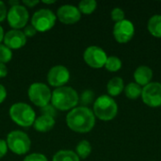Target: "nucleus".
Returning <instances> with one entry per match:
<instances>
[{
  "instance_id": "nucleus-33",
  "label": "nucleus",
  "mask_w": 161,
  "mask_h": 161,
  "mask_svg": "<svg viewBox=\"0 0 161 161\" xmlns=\"http://www.w3.org/2000/svg\"><path fill=\"white\" fill-rule=\"evenodd\" d=\"M7 90H6V88L2 85V84H0V104H2L5 100H6V98H7Z\"/></svg>"
},
{
  "instance_id": "nucleus-10",
  "label": "nucleus",
  "mask_w": 161,
  "mask_h": 161,
  "mask_svg": "<svg viewBox=\"0 0 161 161\" xmlns=\"http://www.w3.org/2000/svg\"><path fill=\"white\" fill-rule=\"evenodd\" d=\"M142 99L150 108L161 107V83L151 82L142 88Z\"/></svg>"
},
{
  "instance_id": "nucleus-2",
  "label": "nucleus",
  "mask_w": 161,
  "mask_h": 161,
  "mask_svg": "<svg viewBox=\"0 0 161 161\" xmlns=\"http://www.w3.org/2000/svg\"><path fill=\"white\" fill-rule=\"evenodd\" d=\"M79 103V95L77 92L69 86L57 88L52 92L51 105L58 110L67 111L76 108Z\"/></svg>"
},
{
  "instance_id": "nucleus-9",
  "label": "nucleus",
  "mask_w": 161,
  "mask_h": 161,
  "mask_svg": "<svg viewBox=\"0 0 161 161\" xmlns=\"http://www.w3.org/2000/svg\"><path fill=\"white\" fill-rule=\"evenodd\" d=\"M83 58L90 67L93 69H100L102 67H105L108 56L105 50L102 49L101 47L92 45L87 47L84 51Z\"/></svg>"
},
{
  "instance_id": "nucleus-7",
  "label": "nucleus",
  "mask_w": 161,
  "mask_h": 161,
  "mask_svg": "<svg viewBox=\"0 0 161 161\" xmlns=\"http://www.w3.org/2000/svg\"><path fill=\"white\" fill-rule=\"evenodd\" d=\"M57 15L49 8H41L34 12L31 17V25L38 32L49 31L55 25Z\"/></svg>"
},
{
  "instance_id": "nucleus-29",
  "label": "nucleus",
  "mask_w": 161,
  "mask_h": 161,
  "mask_svg": "<svg viewBox=\"0 0 161 161\" xmlns=\"http://www.w3.org/2000/svg\"><path fill=\"white\" fill-rule=\"evenodd\" d=\"M24 34L25 35V37H33L36 35V33L38 32L36 30V28L32 25H25V29H24Z\"/></svg>"
},
{
  "instance_id": "nucleus-16",
  "label": "nucleus",
  "mask_w": 161,
  "mask_h": 161,
  "mask_svg": "<svg viewBox=\"0 0 161 161\" xmlns=\"http://www.w3.org/2000/svg\"><path fill=\"white\" fill-rule=\"evenodd\" d=\"M56 121L54 117L48 116V115H41L38 118H36L33 126L34 129L38 132H42V133H45L48 132L50 130L53 129V127L55 126Z\"/></svg>"
},
{
  "instance_id": "nucleus-30",
  "label": "nucleus",
  "mask_w": 161,
  "mask_h": 161,
  "mask_svg": "<svg viewBox=\"0 0 161 161\" xmlns=\"http://www.w3.org/2000/svg\"><path fill=\"white\" fill-rule=\"evenodd\" d=\"M8 15V8L3 1H0V23L3 22Z\"/></svg>"
},
{
  "instance_id": "nucleus-8",
  "label": "nucleus",
  "mask_w": 161,
  "mask_h": 161,
  "mask_svg": "<svg viewBox=\"0 0 161 161\" xmlns=\"http://www.w3.org/2000/svg\"><path fill=\"white\" fill-rule=\"evenodd\" d=\"M8 23L12 29H21L26 25L29 20V13L27 8L22 4L12 6L8 10Z\"/></svg>"
},
{
  "instance_id": "nucleus-18",
  "label": "nucleus",
  "mask_w": 161,
  "mask_h": 161,
  "mask_svg": "<svg viewBox=\"0 0 161 161\" xmlns=\"http://www.w3.org/2000/svg\"><path fill=\"white\" fill-rule=\"evenodd\" d=\"M147 28L150 34L156 38H161V15L156 14L153 15L148 23H147Z\"/></svg>"
},
{
  "instance_id": "nucleus-31",
  "label": "nucleus",
  "mask_w": 161,
  "mask_h": 161,
  "mask_svg": "<svg viewBox=\"0 0 161 161\" xmlns=\"http://www.w3.org/2000/svg\"><path fill=\"white\" fill-rule=\"evenodd\" d=\"M8 144L7 142L4 140H0V158H4L8 152Z\"/></svg>"
},
{
  "instance_id": "nucleus-19",
  "label": "nucleus",
  "mask_w": 161,
  "mask_h": 161,
  "mask_svg": "<svg viewBox=\"0 0 161 161\" xmlns=\"http://www.w3.org/2000/svg\"><path fill=\"white\" fill-rule=\"evenodd\" d=\"M125 96L130 99V100H136L140 96H142V87L138 85L135 82H130L125 87Z\"/></svg>"
},
{
  "instance_id": "nucleus-6",
  "label": "nucleus",
  "mask_w": 161,
  "mask_h": 161,
  "mask_svg": "<svg viewBox=\"0 0 161 161\" xmlns=\"http://www.w3.org/2000/svg\"><path fill=\"white\" fill-rule=\"evenodd\" d=\"M27 95L32 104L42 108L51 103L52 92L44 83L35 82L29 86Z\"/></svg>"
},
{
  "instance_id": "nucleus-13",
  "label": "nucleus",
  "mask_w": 161,
  "mask_h": 161,
  "mask_svg": "<svg viewBox=\"0 0 161 161\" xmlns=\"http://www.w3.org/2000/svg\"><path fill=\"white\" fill-rule=\"evenodd\" d=\"M57 19L64 25H74L81 19V12L74 5H62L58 8Z\"/></svg>"
},
{
  "instance_id": "nucleus-4",
  "label": "nucleus",
  "mask_w": 161,
  "mask_h": 161,
  "mask_svg": "<svg viewBox=\"0 0 161 161\" xmlns=\"http://www.w3.org/2000/svg\"><path fill=\"white\" fill-rule=\"evenodd\" d=\"M8 113L12 122L22 127H29L33 125L37 118L34 109L28 104L23 102L11 105Z\"/></svg>"
},
{
  "instance_id": "nucleus-15",
  "label": "nucleus",
  "mask_w": 161,
  "mask_h": 161,
  "mask_svg": "<svg viewBox=\"0 0 161 161\" xmlns=\"http://www.w3.org/2000/svg\"><path fill=\"white\" fill-rule=\"evenodd\" d=\"M152 78H153V70L149 66L141 65L134 72L135 83H137L142 88L148 85L149 83H151Z\"/></svg>"
},
{
  "instance_id": "nucleus-24",
  "label": "nucleus",
  "mask_w": 161,
  "mask_h": 161,
  "mask_svg": "<svg viewBox=\"0 0 161 161\" xmlns=\"http://www.w3.org/2000/svg\"><path fill=\"white\" fill-rule=\"evenodd\" d=\"M93 99H94V92L91 90H86L79 96V103L82 107H87L88 105L93 102Z\"/></svg>"
},
{
  "instance_id": "nucleus-26",
  "label": "nucleus",
  "mask_w": 161,
  "mask_h": 161,
  "mask_svg": "<svg viewBox=\"0 0 161 161\" xmlns=\"http://www.w3.org/2000/svg\"><path fill=\"white\" fill-rule=\"evenodd\" d=\"M125 11L123 8H114L112 10H111V13H110V16H111V19L115 22V23H118V22H121L123 20H125Z\"/></svg>"
},
{
  "instance_id": "nucleus-28",
  "label": "nucleus",
  "mask_w": 161,
  "mask_h": 161,
  "mask_svg": "<svg viewBox=\"0 0 161 161\" xmlns=\"http://www.w3.org/2000/svg\"><path fill=\"white\" fill-rule=\"evenodd\" d=\"M41 110L43 113V115H48V116H51V117H55L57 115V109L51 104L42 108Z\"/></svg>"
},
{
  "instance_id": "nucleus-35",
  "label": "nucleus",
  "mask_w": 161,
  "mask_h": 161,
  "mask_svg": "<svg viewBox=\"0 0 161 161\" xmlns=\"http://www.w3.org/2000/svg\"><path fill=\"white\" fill-rule=\"evenodd\" d=\"M8 4L10 5V7H12V6H16V5H20L21 4V2H19L18 0H10V1H8Z\"/></svg>"
},
{
  "instance_id": "nucleus-1",
  "label": "nucleus",
  "mask_w": 161,
  "mask_h": 161,
  "mask_svg": "<svg viewBox=\"0 0 161 161\" xmlns=\"http://www.w3.org/2000/svg\"><path fill=\"white\" fill-rule=\"evenodd\" d=\"M66 124L74 132L88 133L95 125V116L88 107H76L66 115Z\"/></svg>"
},
{
  "instance_id": "nucleus-34",
  "label": "nucleus",
  "mask_w": 161,
  "mask_h": 161,
  "mask_svg": "<svg viewBox=\"0 0 161 161\" xmlns=\"http://www.w3.org/2000/svg\"><path fill=\"white\" fill-rule=\"evenodd\" d=\"M8 75V68L6 66V64L0 63V78L5 77Z\"/></svg>"
},
{
  "instance_id": "nucleus-5",
  "label": "nucleus",
  "mask_w": 161,
  "mask_h": 161,
  "mask_svg": "<svg viewBox=\"0 0 161 161\" xmlns=\"http://www.w3.org/2000/svg\"><path fill=\"white\" fill-rule=\"evenodd\" d=\"M8 148L15 155L23 156L26 154L31 147L30 138L26 133L21 130H13L7 136Z\"/></svg>"
},
{
  "instance_id": "nucleus-37",
  "label": "nucleus",
  "mask_w": 161,
  "mask_h": 161,
  "mask_svg": "<svg viewBox=\"0 0 161 161\" xmlns=\"http://www.w3.org/2000/svg\"><path fill=\"white\" fill-rule=\"evenodd\" d=\"M42 3H43V4H45V5H51V4H54V3H56V1H55V0H51V1H46V0H43V1H42Z\"/></svg>"
},
{
  "instance_id": "nucleus-22",
  "label": "nucleus",
  "mask_w": 161,
  "mask_h": 161,
  "mask_svg": "<svg viewBox=\"0 0 161 161\" xmlns=\"http://www.w3.org/2000/svg\"><path fill=\"white\" fill-rule=\"evenodd\" d=\"M77 8L81 14H92L97 8V2L95 0H82Z\"/></svg>"
},
{
  "instance_id": "nucleus-23",
  "label": "nucleus",
  "mask_w": 161,
  "mask_h": 161,
  "mask_svg": "<svg viewBox=\"0 0 161 161\" xmlns=\"http://www.w3.org/2000/svg\"><path fill=\"white\" fill-rule=\"evenodd\" d=\"M122 66H123L122 60L116 56L108 57V59L105 64V68L108 71L112 72V73H115V72H118L119 70H121Z\"/></svg>"
},
{
  "instance_id": "nucleus-17",
  "label": "nucleus",
  "mask_w": 161,
  "mask_h": 161,
  "mask_svg": "<svg viewBox=\"0 0 161 161\" xmlns=\"http://www.w3.org/2000/svg\"><path fill=\"white\" fill-rule=\"evenodd\" d=\"M125 90V83L123 78L119 76L112 77L107 85V91L109 96L114 97L120 95Z\"/></svg>"
},
{
  "instance_id": "nucleus-25",
  "label": "nucleus",
  "mask_w": 161,
  "mask_h": 161,
  "mask_svg": "<svg viewBox=\"0 0 161 161\" xmlns=\"http://www.w3.org/2000/svg\"><path fill=\"white\" fill-rule=\"evenodd\" d=\"M12 58V51L5 44H0V63H8Z\"/></svg>"
},
{
  "instance_id": "nucleus-14",
  "label": "nucleus",
  "mask_w": 161,
  "mask_h": 161,
  "mask_svg": "<svg viewBox=\"0 0 161 161\" xmlns=\"http://www.w3.org/2000/svg\"><path fill=\"white\" fill-rule=\"evenodd\" d=\"M4 44L9 49H20L26 43V37L22 30L11 29L4 35Z\"/></svg>"
},
{
  "instance_id": "nucleus-32",
  "label": "nucleus",
  "mask_w": 161,
  "mask_h": 161,
  "mask_svg": "<svg viewBox=\"0 0 161 161\" xmlns=\"http://www.w3.org/2000/svg\"><path fill=\"white\" fill-rule=\"evenodd\" d=\"M39 3H40V1H38V0H35V1H32V0H30V1L29 0H24L22 2V5L25 6V8H34Z\"/></svg>"
},
{
  "instance_id": "nucleus-20",
  "label": "nucleus",
  "mask_w": 161,
  "mask_h": 161,
  "mask_svg": "<svg viewBox=\"0 0 161 161\" xmlns=\"http://www.w3.org/2000/svg\"><path fill=\"white\" fill-rule=\"evenodd\" d=\"M53 161H80V158L72 150H59L54 155Z\"/></svg>"
},
{
  "instance_id": "nucleus-3",
  "label": "nucleus",
  "mask_w": 161,
  "mask_h": 161,
  "mask_svg": "<svg viewBox=\"0 0 161 161\" xmlns=\"http://www.w3.org/2000/svg\"><path fill=\"white\" fill-rule=\"evenodd\" d=\"M94 116L101 121H111L118 114V104L109 95L104 94L95 99L92 109Z\"/></svg>"
},
{
  "instance_id": "nucleus-27",
  "label": "nucleus",
  "mask_w": 161,
  "mask_h": 161,
  "mask_svg": "<svg viewBox=\"0 0 161 161\" xmlns=\"http://www.w3.org/2000/svg\"><path fill=\"white\" fill-rule=\"evenodd\" d=\"M23 161H48V159L43 154L32 153V154L26 156Z\"/></svg>"
},
{
  "instance_id": "nucleus-11",
  "label": "nucleus",
  "mask_w": 161,
  "mask_h": 161,
  "mask_svg": "<svg viewBox=\"0 0 161 161\" xmlns=\"http://www.w3.org/2000/svg\"><path fill=\"white\" fill-rule=\"evenodd\" d=\"M135 34V26L130 20L125 19L115 23L113 26V37L119 43H126L130 42Z\"/></svg>"
},
{
  "instance_id": "nucleus-36",
  "label": "nucleus",
  "mask_w": 161,
  "mask_h": 161,
  "mask_svg": "<svg viewBox=\"0 0 161 161\" xmlns=\"http://www.w3.org/2000/svg\"><path fill=\"white\" fill-rule=\"evenodd\" d=\"M4 29H3V27L0 25V44H1V42L3 41V39H4Z\"/></svg>"
},
{
  "instance_id": "nucleus-12",
  "label": "nucleus",
  "mask_w": 161,
  "mask_h": 161,
  "mask_svg": "<svg viewBox=\"0 0 161 161\" xmlns=\"http://www.w3.org/2000/svg\"><path fill=\"white\" fill-rule=\"evenodd\" d=\"M70 80V72L68 68L63 65L53 66L47 74V81L50 86L60 88L66 85Z\"/></svg>"
},
{
  "instance_id": "nucleus-21",
  "label": "nucleus",
  "mask_w": 161,
  "mask_h": 161,
  "mask_svg": "<svg viewBox=\"0 0 161 161\" xmlns=\"http://www.w3.org/2000/svg\"><path fill=\"white\" fill-rule=\"evenodd\" d=\"M92 153V145L87 140L80 141L75 147V154L79 158L86 159Z\"/></svg>"
}]
</instances>
